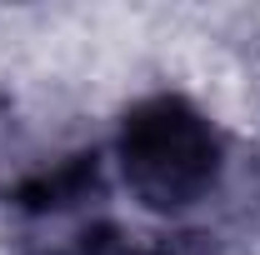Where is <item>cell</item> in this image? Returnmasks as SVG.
Instances as JSON below:
<instances>
[{
	"label": "cell",
	"mask_w": 260,
	"mask_h": 255,
	"mask_svg": "<svg viewBox=\"0 0 260 255\" xmlns=\"http://www.w3.org/2000/svg\"><path fill=\"white\" fill-rule=\"evenodd\" d=\"M35 255H115V245H55V250H35Z\"/></svg>",
	"instance_id": "2"
},
{
	"label": "cell",
	"mask_w": 260,
	"mask_h": 255,
	"mask_svg": "<svg viewBox=\"0 0 260 255\" xmlns=\"http://www.w3.org/2000/svg\"><path fill=\"white\" fill-rule=\"evenodd\" d=\"M115 255H195V250H180V245H145V250H130V245H115Z\"/></svg>",
	"instance_id": "3"
},
{
	"label": "cell",
	"mask_w": 260,
	"mask_h": 255,
	"mask_svg": "<svg viewBox=\"0 0 260 255\" xmlns=\"http://www.w3.org/2000/svg\"><path fill=\"white\" fill-rule=\"evenodd\" d=\"M110 165L140 210L185 215L220 190L230 145L205 105L180 90H150L120 110L110 135Z\"/></svg>",
	"instance_id": "1"
}]
</instances>
